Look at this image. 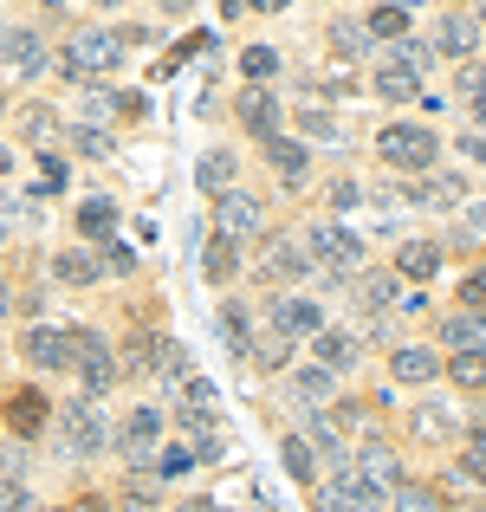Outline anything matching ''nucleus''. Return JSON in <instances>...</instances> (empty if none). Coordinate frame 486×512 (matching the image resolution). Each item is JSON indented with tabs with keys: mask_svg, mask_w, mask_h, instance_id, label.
Masks as SVG:
<instances>
[{
	"mask_svg": "<svg viewBox=\"0 0 486 512\" xmlns=\"http://www.w3.org/2000/svg\"><path fill=\"white\" fill-rule=\"evenodd\" d=\"M266 156H273L279 175H299L305 169V150H299V143H286V137H266Z\"/></svg>",
	"mask_w": 486,
	"mask_h": 512,
	"instance_id": "31",
	"label": "nucleus"
},
{
	"mask_svg": "<svg viewBox=\"0 0 486 512\" xmlns=\"http://www.w3.org/2000/svg\"><path fill=\"white\" fill-rule=\"evenodd\" d=\"M59 435H65V448H72L78 461H91V454H104L111 428H104V415L91 409V402H72V409H59Z\"/></svg>",
	"mask_w": 486,
	"mask_h": 512,
	"instance_id": "4",
	"label": "nucleus"
},
{
	"mask_svg": "<svg viewBox=\"0 0 486 512\" xmlns=\"http://www.w3.org/2000/svg\"><path fill=\"white\" fill-rule=\"evenodd\" d=\"M0 111H7V98H0Z\"/></svg>",
	"mask_w": 486,
	"mask_h": 512,
	"instance_id": "53",
	"label": "nucleus"
},
{
	"mask_svg": "<svg viewBox=\"0 0 486 512\" xmlns=\"http://www.w3.org/2000/svg\"><path fill=\"white\" fill-rule=\"evenodd\" d=\"M312 357H318V370H350V363H357V338H350V331H318L312 338Z\"/></svg>",
	"mask_w": 486,
	"mask_h": 512,
	"instance_id": "13",
	"label": "nucleus"
},
{
	"mask_svg": "<svg viewBox=\"0 0 486 512\" xmlns=\"http://www.w3.org/2000/svg\"><path fill=\"white\" fill-rule=\"evenodd\" d=\"M182 409L214 415V383H208V376H182Z\"/></svg>",
	"mask_w": 486,
	"mask_h": 512,
	"instance_id": "30",
	"label": "nucleus"
},
{
	"mask_svg": "<svg viewBox=\"0 0 486 512\" xmlns=\"http://www.w3.org/2000/svg\"><path fill=\"white\" fill-rule=\"evenodd\" d=\"M312 253H318L324 266H337V273L363 266V240L350 234V227H331V221H324V227H312Z\"/></svg>",
	"mask_w": 486,
	"mask_h": 512,
	"instance_id": "7",
	"label": "nucleus"
},
{
	"mask_svg": "<svg viewBox=\"0 0 486 512\" xmlns=\"http://www.w3.org/2000/svg\"><path fill=\"white\" fill-rule=\"evenodd\" d=\"M201 273H208L214 279V286H227V279H234L240 273V260H234V240H208V253H201Z\"/></svg>",
	"mask_w": 486,
	"mask_h": 512,
	"instance_id": "22",
	"label": "nucleus"
},
{
	"mask_svg": "<svg viewBox=\"0 0 486 512\" xmlns=\"http://www.w3.org/2000/svg\"><path fill=\"white\" fill-rule=\"evenodd\" d=\"M162 7H169V13H175V7H188V0H162Z\"/></svg>",
	"mask_w": 486,
	"mask_h": 512,
	"instance_id": "49",
	"label": "nucleus"
},
{
	"mask_svg": "<svg viewBox=\"0 0 486 512\" xmlns=\"http://www.w3.org/2000/svg\"><path fill=\"white\" fill-rule=\"evenodd\" d=\"M305 266H312V260H305L292 240H273V247H266V260H260V273H266V279H299Z\"/></svg>",
	"mask_w": 486,
	"mask_h": 512,
	"instance_id": "19",
	"label": "nucleus"
},
{
	"mask_svg": "<svg viewBox=\"0 0 486 512\" xmlns=\"http://www.w3.org/2000/svg\"><path fill=\"white\" fill-rule=\"evenodd\" d=\"M461 98H486V65H461Z\"/></svg>",
	"mask_w": 486,
	"mask_h": 512,
	"instance_id": "38",
	"label": "nucleus"
},
{
	"mask_svg": "<svg viewBox=\"0 0 486 512\" xmlns=\"http://www.w3.org/2000/svg\"><path fill=\"white\" fill-rule=\"evenodd\" d=\"M389 370H396V383H428V376H435V370H441V363H435V357H428V350H422V344H402V350H396V357H389Z\"/></svg>",
	"mask_w": 486,
	"mask_h": 512,
	"instance_id": "17",
	"label": "nucleus"
},
{
	"mask_svg": "<svg viewBox=\"0 0 486 512\" xmlns=\"http://www.w3.org/2000/svg\"><path fill=\"white\" fill-rule=\"evenodd\" d=\"M0 312H7V286H0Z\"/></svg>",
	"mask_w": 486,
	"mask_h": 512,
	"instance_id": "50",
	"label": "nucleus"
},
{
	"mask_svg": "<svg viewBox=\"0 0 486 512\" xmlns=\"http://www.w3.org/2000/svg\"><path fill=\"white\" fill-rule=\"evenodd\" d=\"M240 72H247L253 85H266V78L279 72V52H273V46H253V52H240Z\"/></svg>",
	"mask_w": 486,
	"mask_h": 512,
	"instance_id": "29",
	"label": "nucleus"
},
{
	"mask_svg": "<svg viewBox=\"0 0 486 512\" xmlns=\"http://www.w3.org/2000/svg\"><path fill=\"white\" fill-rule=\"evenodd\" d=\"M111 383H117V363H111V357L85 363V389H91V396H98V389H111Z\"/></svg>",
	"mask_w": 486,
	"mask_h": 512,
	"instance_id": "36",
	"label": "nucleus"
},
{
	"mask_svg": "<svg viewBox=\"0 0 486 512\" xmlns=\"http://www.w3.org/2000/svg\"><path fill=\"white\" fill-rule=\"evenodd\" d=\"M182 512H214V506H208V500H195V506H182Z\"/></svg>",
	"mask_w": 486,
	"mask_h": 512,
	"instance_id": "47",
	"label": "nucleus"
},
{
	"mask_svg": "<svg viewBox=\"0 0 486 512\" xmlns=\"http://www.w3.org/2000/svg\"><path fill=\"white\" fill-rule=\"evenodd\" d=\"M467 111H474V124L486 130V98H474V104H467Z\"/></svg>",
	"mask_w": 486,
	"mask_h": 512,
	"instance_id": "45",
	"label": "nucleus"
},
{
	"mask_svg": "<svg viewBox=\"0 0 486 512\" xmlns=\"http://www.w3.org/2000/svg\"><path fill=\"white\" fill-rule=\"evenodd\" d=\"M448 370H454V383H461V389H486V357H454Z\"/></svg>",
	"mask_w": 486,
	"mask_h": 512,
	"instance_id": "34",
	"label": "nucleus"
},
{
	"mask_svg": "<svg viewBox=\"0 0 486 512\" xmlns=\"http://www.w3.org/2000/svg\"><path fill=\"white\" fill-rule=\"evenodd\" d=\"M26 363H39V370H72L78 363V331H52V325H33L26 331Z\"/></svg>",
	"mask_w": 486,
	"mask_h": 512,
	"instance_id": "6",
	"label": "nucleus"
},
{
	"mask_svg": "<svg viewBox=\"0 0 486 512\" xmlns=\"http://www.w3.org/2000/svg\"><path fill=\"white\" fill-rule=\"evenodd\" d=\"M111 227H117V208H111V201H85V208H78V234H91V240H98V234H111Z\"/></svg>",
	"mask_w": 486,
	"mask_h": 512,
	"instance_id": "28",
	"label": "nucleus"
},
{
	"mask_svg": "<svg viewBox=\"0 0 486 512\" xmlns=\"http://www.w3.org/2000/svg\"><path fill=\"white\" fill-rule=\"evenodd\" d=\"M461 156H467V163H486V130H467V137H461Z\"/></svg>",
	"mask_w": 486,
	"mask_h": 512,
	"instance_id": "40",
	"label": "nucleus"
},
{
	"mask_svg": "<svg viewBox=\"0 0 486 512\" xmlns=\"http://www.w3.org/2000/svg\"><path fill=\"white\" fill-rule=\"evenodd\" d=\"M52 273L65 279V286H91V279L104 273L98 266V253H85V247H72V253H59V260H52Z\"/></svg>",
	"mask_w": 486,
	"mask_h": 512,
	"instance_id": "20",
	"label": "nucleus"
},
{
	"mask_svg": "<svg viewBox=\"0 0 486 512\" xmlns=\"http://www.w3.org/2000/svg\"><path fill=\"white\" fill-rule=\"evenodd\" d=\"M117 46H124L117 33H78L72 46H65V72H72V78H98V72H111V65L124 59Z\"/></svg>",
	"mask_w": 486,
	"mask_h": 512,
	"instance_id": "5",
	"label": "nucleus"
},
{
	"mask_svg": "<svg viewBox=\"0 0 486 512\" xmlns=\"http://www.w3.org/2000/svg\"><path fill=\"white\" fill-rule=\"evenodd\" d=\"M357 305L389 312V305H396V273H363V279H357Z\"/></svg>",
	"mask_w": 486,
	"mask_h": 512,
	"instance_id": "23",
	"label": "nucleus"
},
{
	"mask_svg": "<svg viewBox=\"0 0 486 512\" xmlns=\"http://www.w3.org/2000/svg\"><path fill=\"white\" fill-rule=\"evenodd\" d=\"M240 124H247L253 137H279V104H273L266 85H253L247 98H240Z\"/></svg>",
	"mask_w": 486,
	"mask_h": 512,
	"instance_id": "11",
	"label": "nucleus"
},
{
	"mask_svg": "<svg viewBox=\"0 0 486 512\" xmlns=\"http://www.w3.org/2000/svg\"><path fill=\"white\" fill-rule=\"evenodd\" d=\"M156 441H162V415H156V409H130L124 428H117V448H124L130 461H150Z\"/></svg>",
	"mask_w": 486,
	"mask_h": 512,
	"instance_id": "8",
	"label": "nucleus"
},
{
	"mask_svg": "<svg viewBox=\"0 0 486 512\" xmlns=\"http://www.w3.org/2000/svg\"><path fill=\"white\" fill-rule=\"evenodd\" d=\"M461 305H486V279H461Z\"/></svg>",
	"mask_w": 486,
	"mask_h": 512,
	"instance_id": "42",
	"label": "nucleus"
},
{
	"mask_svg": "<svg viewBox=\"0 0 486 512\" xmlns=\"http://www.w3.org/2000/svg\"><path fill=\"white\" fill-rule=\"evenodd\" d=\"M0 512H33V500H26L20 480H7V487H0Z\"/></svg>",
	"mask_w": 486,
	"mask_h": 512,
	"instance_id": "39",
	"label": "nucleus"
},
{
	"mask_svg": "<svg viewBox=\"0 0 486 512\" xmlns=\"http://www.w3.org/2000/svg\"><path fill=\"white\" fill-rule=\"evenodd\" d=\"M461 467H467V480H480V487H486V422L474 428V441H467V454H461Z\"/></svg>",
	"mask_w": 486,
	"mask_h": 512,
	"instance_id": "33",
	"label": "nucleus"
},
{
	"mask_svg": "<svg viewBox=\"0 0 486 512\" xmlns=\"http://www.w3.org/2000/svg\"><path fill=\"white\" fill-rule=\"evenodd\" d=\"M474 227H486V201H480V208H467V234H474Z\"/></svg>",
	"mask_w": 486,
	"mask_h": 512,
	"instance_id": "44",
	"label": "nucleus"
},
{
	"mask_svg": "<svg viewBox=\"0 0 486 512\" xmlns=\"http://www.w3.org/2000/svg\"><path fill=\"white\" fill-rule=\"evenodd\" d=\"M441 52H454V59H467V52L480 46V20H467V13H448L441 20V39H435Z\"/></svg>",
	"mask_w": 486,
	"mask_h": 512,
	"instance_id": "15",
	"label": "nucleus"
},
{
	"mask_svg": "<svg viewBox=\"0 0 486 512\" xmlns=\"http://www.w3.org/2000/svg\"><path fill=\"white\" fill-rule=\"evenodd\" d=\"M435 266H441V247H428V240H409V247L396 253V273L402 279H428Z\"/></svg>",
	"mask_w": 486,
	"mask_h": 512,
	"instance_id": "21",
	"label": "nucleus"
},
{
	"mask_svg": "<svg viewBox=\"0 0 486 512\" xmlns=\"http://www.w3.org/2000/svg\"><path fill=\"white\" fill-rule=\"evenodd\" d=\"M221 234H227V240L260 234V201L240 195V188H227V195H221Z\"/></svg>",
	"mask_w": 486,
	"mask_h": 512,
	"instance_id": "9",
	"label": "nucleus"
},
{
	"mask_svg": "<svg viewBox=\"0 0 486 512\" xmlns=\"http://www.w3.org/2000/svg\"><path fill=\"white\" fill-rule=\"evenodd\" d=\"M39 422H46V402H39L33 389L7 396V428H13V435H39Z\"/></svg>",
	"mask_w": 486,
	"mask_h": 512,
	"instance_id": "18",
	"label": "nucleus"
},
{
	"mask_svg": "<svg viewBox=\"0 0 486 512\" xmlns=\"http://www.w3.org/2000/svg\"><path fill=\"white\" fill-rule=\"evenodd\" d=\"M156 474H162V480H182V474H195V448H162Z\"/></svg>",
	"mask_w": 486,
	"mask_h": 512,
	"instance_id": "32",
	"label": "nucleus"
},
{
	"mask_svg": "<svg viewBox=\"0 0 486 512\" xmlns=\"http://www.w3.org/2000/svg\"><path fill=\"white\" fill-rule=\"evenodd\" d=\"M247 7H266V13H279V7H292V0H247Z\"/></svg>",
	"mask_w": 486,
	"mask_h": 512,
	"instance_id": "46",
	"label": "nucleus"
},
{
	"mask_svg": "<svg viewBox=\"0 0 486 512\" xmlns=\"http://www.w3.org/2000/svg\"><path fill=\"white\" fill-rule=\"evenodd\" d=\"M46 7H65V0H46Z\"/></svg>",
	"mask_w": 486,
	"mask_h": 512,
	"instance_id": "52",
	"label": "nucleus"
},
{
	"mask_svg": "<svg viewBox=\"0 0 486 512\" xmlns=\"http://www.w3.org/2000/svg\"><path fill=\"white\" fill-rule=\"evenodd\" d=\"M195 175H201V188H221V195H227V188H234V156H227V150H208Z\"/></svg>",
	"mask_w": 486,
	"mask_h": 512,
	"instance_id": "26",
	"label": "nucleus"
},
{
	"mask_svg": "<svg viewBox=\"0 0 486 512\" xmlns=\"http://www.w3.org/2000/svg\"><path fill=\"white\" fill-rule=\"evenodd\" d=\"M318 506L324 512H383V487H376V480H363L357 467H337V474L324 480Z\"/></svg>",
	"mask_w": 486,
	"mask_h": 512,
	"instance_id": "2",
	"label": "nucleus"
},
{
	"mask_svg": "<svg viewBox=\"0 0 486 512\" xmlns=\"http://www.w3.org/2000/svg\"><path fill=\"white\" fill-rule=\"evenodd\" d=\"M376 156H383L389 169H409V175H422V169L441 156V143H435V130H422V124H389L383 137H376Z\"/></svg>",
	"mask_w": 486,
	"mask_h": 512,
	"instance_id": "1",
	"label": "nucleus"
},
{
	"mask_svg": "<svg viewBox=\"0 0 486 512\" xmlns=\"http://www.w3.org/2000/svg\"><path fill=\"white\" fill-rule=\"evenodd\" d=\"M247 357L260 363V370H286V357H292V338H286V331H273V325H266V331H253Z\"/></svg>",
	"mask_w": 486,
	"mask_h": 512,
	"instance_id": "16",
	"label": "nucleus"
},
{
	"mask_svg": "<svg viewBox=\"0 0 486 512\" xmlns=\"http://www.w3.org/2000/svg\"><path fill=\"white\" fill-rule=\"evenodd\" d=\"M273 331H286V338H318V331H324V312H318L312 299H286L273 312Z\"/></svg>",
	"mask_w": 486,
	"mask_h": 512,
	"instance_id": "10",
	"label": "nucleus"
},
{
	"mask_svg": "<svg viewBox=\"0 0 486 512\" xmlns=\"http://www.w3.org/2000/svg\"><path fill=\"white\" fill-rule=\"evenodd\" d=\"M221 338L234 357H247V344H253V325H247V305H221Z\"/></svg>",
	"mask_w": 486,
	"mask_h": 512,
	"instance_id": "24",
	"label": "nucleus"
},
{
	"mask_svg": "<svg viewBox=\"0 0 486 512\" xmlns=\"http://www.w3.org/2000/svg\"><path fill=\"white\" fill-rule=\"evenodd\" d=\"M46 72V39L26 26H0V78H39Z\"/></svg>",
	"mask_w": 486,
	"mask_h": 512,
	"instance_id": "3",
	"label": "nucleus"
},
{
	"mask_svg": "<svg viewBox=\"0 0 486 512\" xmlns=\"http://www.w3.org/2000/svg\"><path fill=\"white\" fill-rule=\"evenodd\" d=\"M221 7H227V13H240V7H247V0H221Z\"/></svg>",
	"mask_w": 486,
	"mask_h": 512,
	"instance_id": "48",
	"label": "nucleus"
},
{
	"mask_svg": "<svg viewBox=\"0 0 486 512\" xmlns=\"http://www.w3.org/2000/svg\"><path fill=\"white\" fill-rule=\"evenodd\" d=\"M363 33H376V39H402V33H409V7H396V0H389V7H376Z\"/></svg>",
	"mask_w": 486,
	"mask_h": 512,
	"instance_id": "27",
	"label": "nucleus"
},
{
	"mask_svg": "<svg viewBox=\"0 0 486 512\" xmlns=\"http://www.w3.org/2000/svg\"><path fill=\"white\" fill-rule=\"evenodd\" d=\"M441 331H448V344L461 350V357H486V312H454Z\"/></svg>",
	"mask_w": 486,
	"mask_h": 512,
	"instance_id": "12",
	"label": "nucleus"
},
{
	"mask_svg": "<svg viewBox=\"0 0 486 512\" xmlns=\"http://www.w3.org/2000/svg\"><path fill=\"white\" fill-rule=\"evenodd\" d=\"M104 260H111V273H130V266H137V253H130V247H111Z\"/></svg>",
	"mask_w": 486,
	"mask_h": 512,
	"instance_id": "43",
	"label": "nucleus"
},
{
	"mask_svg": "<svg viewBox=\"0 0 486 512\" xmlns=\"http://www.w3.org/2000/svg\"><path fill=\"white\" fill-rule=\"evenodd\" d=\"M156 376H169V383H182V376H188V357H182L175 344H162V363H156Z\"/></svg>",
	"mask_w": 486,
	"mask_h": 512,
	"instance_id": "37",
	"label": "nucleus"
},
{
	"mask_svg": "<svg viewBox=\"0 0 486 512\" xmlns=\"http://www.w3.org/2000/svg\"><path fill=\"white\" fill-rule=\"evenodd\" d=\"M415 85H422V72L415 65H402V59H389V65H376V91H383L389 104H402V98H415Z\"/></svg>",
	"mask_w": 486,
	"mask_h": 512,
	"instance_id": "14",
	"label": "nucleus"
},
{
	"mask_svg": "<svg viewBox=\"0 0 486 512\" xmlns=\"http://www.w3.org/2000/svg\"><path fill=\"white\" fill-rule=\"evenodd\" d=\"M292 389H299V396H331V370H299V376H292Z\"/></svg>",
	"mask_w": 486,
	"mask_h": 512,
	"instance_id": "35",
	"label": "nucleus"
},
{
	"mask_svg": "<svg viewBox=\"0 0 486 512\" xmlns=\"http://www.w3.org/2000/svg\"><path fill=\"white\" fill-rule=\"evenodd\" d=\"M474 20H486V0H480V13H474Z\"/></svg>",
	"mask_w": 486,
	"mask_h": 512,
	"instance_id": "51",
	"label": "nucleus"
},
{
	"mask_svg": "<svg viewBox=\"0 0 486 512\" xmlns=\"http://www.w3.org/2000/svg\"><path fill=\"white\" fill-rule=\"evenodd\" d=\"M78 150H85V156H111V137H98V130H78Z\"/></svg>",
	"mask_w": 486,
	"mask_h": 512,
	"instance_id": "41",
	"label": "nucleus"
},
{
	"mask_svg": "<svg viewBox=\"0 0 486 512\" xmlns=\"http://www.w3.org/2000/svg\"><path fill=\"white\" fill-rule=\"evenodd\" d=\"M279 454H286V474L292 480H312L318 474V448L305 435H286V448H279Z\"/></svg>",
	"mask_w": 486,
	"mask_h": 512,
	"instance_id": "25",
	"label": "nucleus"
},
{
	"mask_svg": "<svg viewBox=\"0 0 486 512\" xmlns=\"http://www.w3.org/2000/svg\"><path fill=\"white\" fill-rule=\"evenodd\" d=\"M480 512H486V506H480Z\"/></svg>",
	"mask_w": 486,
	"mask_h": 512,
	"instance_id": "54",
	"label": "nucleus"
}]
</instances>
